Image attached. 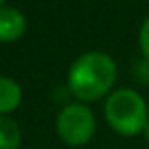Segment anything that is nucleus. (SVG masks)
<instances>
[{
	"instance_id": "20e7f679",
	"label": "nucleus",
	"mask_w": 149,
	"mask_h": 149,
	"mask_svg": "<svg viewBox=\"0 0 149 149\" xmlns=\"http://www.w3.org/2000/svg\"><path fill=\"white\" fill-rule=\"evenodd\" d=\"M26 17L13 6H0V44H11L25 36Z\"/></svg>"
},
{
	"instance_id": "7ed1b4c3",
	"label": "nucleus",
	"mask_w": 149,
	"mask_h": 149,
	"mask_svg": "<svg viewBox=\"0 0 149 149\" xmlns=\"http://www.w3.org/2000/svg\"><path fill=\"white\" fill-rule=\"evenodd\" d=\"M96 130V119L87 104H66L55 119V132L58 140L70 147H81L89 143Z\"/></svg>"
},
{
	"instance_id": "0eeeda50",
	"label": "nucleus",
	"mask_w": 149,
	"mask_h": 149,
	"mask_svg": "<svg viewBox=\"0 0 149 149\" xmlns=\"http://www.w3.org/2000/svg\"><path fill=\"white\" fill-rule=\"evenodd\" d=\"M138 40H140V49H142L143 57H146V61H149V15L143 19L142 26H140Z\"/></svg>"
},
{
	"instance_id": "423d86ee",
	"label": "nucleus",
	"mask_w": 149,
	"mask_h": 149,
	"mask_svg": "<svg viewBox=\"0 0 149 149\" xmlns=\"http://www.w3.org/2000/svg\"><path fill=\"white\" fill-rule=\"evenodd\" d=\"M21 128L10 115H0V149H19Z\"/></svg>"
},
{
	"instance_id": "1a4fd4ad",
	"label": "nucleus",
	"mask_w": 149,
	"mask_h": 149,
	"mask_svg": "<svg viewBox=\"0 0 149 149\" xmlns=\"http://www.w3.org/2000/svg\"><path fill=\"white\" fill-rule=\"evenodd\" d=\"M4 2H6V0H0V6H4Z\"/></svg>"
},
{
	"instance_id": "39448f33",
	"label": "nucleus",
	"mask_w": 149,
	"mask_h": 149,
	"mask_svg": "<svg viewBox=\"0 0 149 149\" xmlns=\"http://www.w3.org/2000/svg\"><path fill=\"white\" fill-rule=\"evenodd\" d=\"M23 89L15 79L0 76V115H10L21 106Z\"/></svg>"
},
{
	"instance_id": "6e6552de",
	"label": "nucleus",
	"mask_w": 149,
	"mask_h": 149,
	"mask_svg": "<svg viewBox=\"0 0 149 149\" xmlns=\"http://www.w3.org/2000/svg\"><path fill=\"white\" fill-rule=\"evenodd\" d=\"M143 136H146V142L149 143V121H147V125H146V128H143Z\"/></svg>"
},
{
	"instance_id": "f257e3e1",
	"label": "nucleus",
	"mask_w": 149,
	"mask_h": 149,
	"mask_svg": "<svg viewBox=\"0 0 149 149\" xmlns=\"http://www.w3.org/2000/svg\"><path fill=\"white\" fill-rule=\"evenodd\" d=\"M117 64L108 53L87 51L70 64L66 85L70 95L81 104L96 102L113 91Z\"/></svg>"
},
{
	"instance_id": "f03ea898",
	"label": "nucleus",
	"mask_w": 149,
	"mask_h": 149,
	"mask_svg": "<svg viewBox=\"0 0 149 149\" xmlns=\"http://www.w3.org/2000/svg\"><path fill=\"white\" fill-rule=\"evenodd\" d=\"M104 117L113 132L119 136H136L143 132L149 121L147 102L138 91L130 87L113 89L106 96Z\"/></svg>"
}]
</instances>
